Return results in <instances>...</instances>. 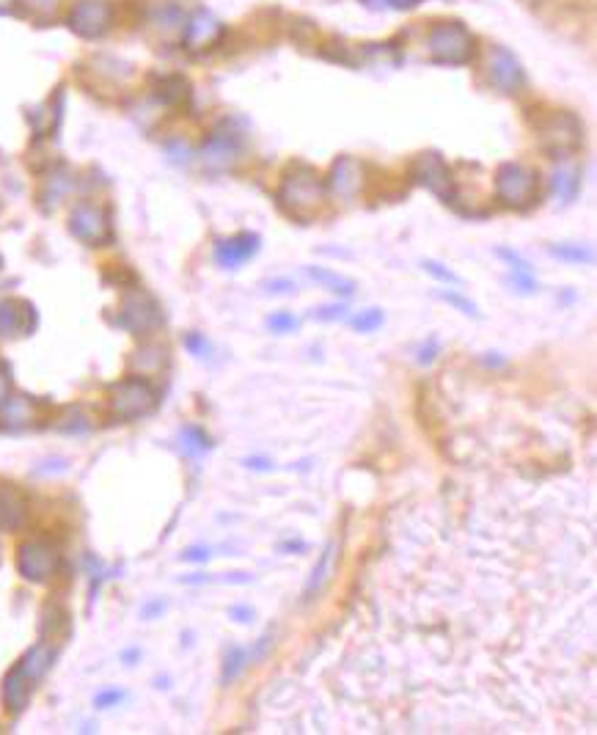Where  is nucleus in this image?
<instances>
[{
  "label": "nucleus",
  "instance_id": "nucleus-45",
  "mask_svg": "<svg viewBox=\"0 0 597 735\" xmlns=\"http://www.w3.org/2000/svg\"><path fill=\"white\" fill-rule=\"evenodd\" d=\"M243 463L254 471H273V460H267V457H245Z\"/></svg>",
  "mask_w": 597,
  "mask_h": 735
},
{
  "label": "nucleus",
  "instance_id": "nucleus-28",
  "mask_svg": "<svg viewBox=\"0 0 597 735\" xmlns=\"http://www.w3.org/2000/svg\"><path fill=\"white\" fill-rule=\"evenodd\" d=\"M333 543H328V546L322 548V554H320V562L314 565V570H311V579L306 581V590H303V595H306V601H311L314 598V592H320V587L325 584V579H328V570H331V559H333Z\"/></svg>",
  "mask_w": 597,
  "mask_h": 735
},
{
  "label": "nucleus",
  "instance_id": "nucleus-13",
  "mask_svg": "<svg viewBox=\"0 0 597 735\" xmlns=\"http://www.w3.org/2000/svg\"><path fill=\"white\" fill-rule=\"evenodd\" d=\"M366 168L364 163L353 155H342L333 160L331 174L325 179V188L331 190L339 201H355L358 193L364 190Z\"/></svg>",
  "mask_w": 597,
  "mask_h": 735
},
{
  "label": "nucleus",
  "instance_id": "nucleus-36",
  "mask_svg": "<svg viewBox=\"0 0 597 735\" xmlns=\"http://www.w3.org/2000/svg\"><path fill=\"white\" fill-rule=\"evenodd\" d=\"M509 287H515V292H520V295H534L540 290L534 273H509Z\"/></svg>",
  "mask_w": 597,
  "mask_h": 735
},
{
  "label": "nucleus",
  "instance_id": "nucleus-47",
  "mask_svg": "<svg viewBox=\"0 0 597 735\" xmlns=\"http://www.w3.org/2000/svg\"><path fill=\"white\" fill-rule=\"evenodd\" d=\"M281 551H306V543H281Z\"/></svg>",
  "mask_w": 597,
  "mask_h": 735
},
{
  "label": "nucleus",
  "instance_id": "nucleus-35",
  "mask_svg": "<svg viewBox=\"0 0 597 735\" xmlns=\"http://www.w3.org/2000/svg\"><path fill=\"white\" fill-rule=\"evenodd\" d=\"M496 257L504 259L512 273H534V268H531L529 259H523L518 251H512V248H498Z\"/></svg>",
  "mask_w": 597,
  "mask_h": 735
},
{
  "label": "nucleus",
  "instance_id": "nucleus-10",
  "mask_svg": "<svg viewBox=\"0 0 597 735\" xmlns=\"http://www.w3.org/2000/svg\"><path fill=\"white\" fill-rule=\"evenodd\" d=\"M69 232L78 237L80 243L100 248L113 237V226L108 212L102 210L94 201H80L69 212Z\"/></svg>",
  "mask_w": 597,
  "mask_h": 735
},
{
  "label": "nucleus",
  "instance_id": "nucleus-22",
  "mask_svg": "<svg viewBox=\"0 0 597 735\" xmlns=\"http://www.w3.org/2000/svg\"><path fill=\"white\" fill-rule=\"evenodd\" d=\"M168 364V350L163 345H157V342H146L141 345L138 350L133 353L130 358V367L135 372H141V375H157V372H163Z\"/></svg>",
  "mask_w": 597,
  "mask_h": 735
},
{
  "label": "nucleus",
  "instance_id": "nucleus-30",
  "mask_svg": "<svg viewBox=\"0 0 597 735\" xmlns=\"http://www.w3.org/2000/svg\"><path fill=\"white\" fill-rule=\"evenodd\" d=\"M265 328L270 331V334L284 336V334H292V331H298L300 320L292 312H273L265 320Z\"/></svg>",
  "mask_w": 597,
  "mask_h": 735
},
{
  "label": "nucleus",
  "instance_id": "nucleus-5",
  "mask_svg": "<svg viewBox=\"0 0 597 735\" xmlns=\"http://www.w3.org/2000/svg\"><path fill=\"white\" fill-rule=\"evenodd\" d=\"M245 152V135L237 130V124L223 119L212 127V133L204 138L199 149L201 166L210 171H229V168L243 157Z\"/></svg>",
  "mask_w": 597,
  "mask_h": 735
},
{
  "label": "nucleus",
  "instance_id": "nucleus-18",
  "mask_svg": "<svg viewBox=\"0 0 597 735\" xmlns=\"http://www.w3.org/2000/svg\"><path fill=\"white\" fill-rule=\"evenodd\" d=\"M28 518V499L17 485H0V532H17Z\"/></svg>",
  "mask_w": 597,
  "mask_h": 735
},
{
  "label": "nucleus",
  "instance_id": "nucleus-33",
  "mask_svg": "<svg viewBox=\"0 0 597 735\" xmlns=\"http://www.w3.org/2000/svg\"><path fill=\"white\" fill-rule=\"evenodd\" d=\"M438 298H441L443 303H449V306H454V309H460L463 314H468V317H479V306H476L471 298H465V295H460V292H454V290H441L438 292Z\"/></svg>",
  "mask_w": 597,
  "mask_h": 735
},
{
  "label": "nucleus",
  "instance_id": "nucleus-34",
  "mask_svg": "<svg viewBox=\"0 0 597 735\" xmlns=\"http://www.w3.org/2000/svg\"><path fill=\"white\" fill-rule=\"evenodd\" d=\"M344 314H347V306L344 303H325V306H317V309H311V320H317V323H336V320H342Z\"/></svg>",
  "mask_w": 597,
  "mask_h": 735
},
{
  "label": "nucleus",
  "instance_id": "nucleus-8",
  "mask_svg": "<svg viewBox=\"0 0 597 735\" xmlns=\"http://www.w3.org/2000/svg\"><path fill=\"white\" fill-rule=\"evenodd\" d=\"M61 570V554L45 540H28L17 548V573L31 584H50Z\"/></svg>",
  "mask_w": 597,
  "mask_h": 735
},
{
  "label": "nucleus",
  "instance_id": "nucleus-42",
  "mask_svg": "<svg viewBox=\"0 0 597 735\" xmlns=\"http://www.w3.org/2000/svg\"><path fill=\"white\" fill-rule=\"evenodd\" d=\"M292 290H295V281L292 279L267 281V292H273V295H284V292H292Z\"/></svg>",
  "mask_w": 597,
  "mask_h": 735
},
{
  "label": "nucleus",
  "instance_id": "nucleus-38",
  "mask_svg": "<svg viewBox=\"0 0 597 735\" xmlns=\"http://www.w3.org/2000/svg\"><path fill=\"white\" fill-rule=\"evenodd\" d=\"M17 3H23L28 12L39 14V17H53L61 0H17Z\"/></svg>",
  "mask_w": 597,
  "mask_h": 735
},
{
  "label": "nucleus",
  "instance_id": "nucleus-39",
  "mask_svg": "<svg viewBox=\"0 0 597 735\" xmlns=\"http://www.w3.org/2000/svg\"><path fill=\"white\" fill-rule=\"evenodd\" d=\"M122 700H124L122 689H105V691H100L97 697H94V705L105 711V708H113V705H119Z\"/></svg>",
  "mask_w": 597,
  "mask_h": 735
},
{
  "label": "nucleus",
  "instance_id": "nucleus-23",
  "mask_svg": "<svg viewBox=\"0 0 597 735\" xmlns=\"http://www.w3.org/2000/svg\"><path fill=\"white\" fill-rule=\"evenodd\" d=\"M581 168L578 166H559L553 171L551 177V190H553V199L562 201V204H570V201L578 196V190H581Z\"/></svg>",
  "mask_w": 597,
  "mask_h": 735
},
{
  "label": "nucleus",
  "instance_id": "nucleus-2",
  "mask_svg": "<svg viewBox=\"0 0 597 735\" xmlns=\"http://www.w3.org/2000/svg\"><path fill=\"white\" fill-rule=\"evenodd\" d=\"M537 135L542 149L553 160H567L584 146V124L570 111H551L537 119Z\"/></svg>",
  "mask_w": 597,
  "mask_h": 735
},
{
  "label": "nucleus",
  "instance_id": "nucleus-12",
  "mask_svg": "<svg viewBox=\"0 0 597 735\" xmlns=\"http://www.w3.org/2000/svg\"><path fill=\"white\" fill-rule=\"evenodd\" d=\"M113 20V9L108 0H78L69 12V28L72 34L83 36V39H100L108 34Z\"/></svg>",
  "mask_w": 597,
  "mask_h": 735
},
{
  "label": "nucleus",
  "instance_id": "nucleus-4",
  "mask_svg": "<svg viewBox=\"0 0 597 735\" xmlns=\"http://www.w3.org/2000/svg\"><path fill=\"white\" fill-rule=\"evenodd\" d=\"M540 196V174L523 163H501L496 171V199L509 210H529Z\"/></svg>",
  "mask_w": 597,
  "mask_h": 735
},
{
  "label": "nucleus",
  "instance_id": "nucleus-20",
  "mask_svg": "<svg viewBox=\"0 0 597 735\" xmlns=\"http://www.w3.org/2000/svg\"><path fill=\"white\" fill-rule=\"evenodd\" d=\"M39 405L28 394H9L0 405V424L6 430H25L36 422Z\"/></svg>",
  "mask_w": 597,
  "mask_h": 735
},
{
  "label": "nucleus",
  "instance_id": "nucleus-16",
  "mask_svg": "<svg viewBox=\"0 0 597 735\" xmlns=\"http://www.w3.org/2000/svg\"><path fill=\"white\" fill-rule=\"evenodd\" d=\"M39 680H34L25 667L17 661L9 672H6V678H3V686H0V694H3V705H6V711L12 713V716H20V713L28 708V702L34 697V689Z\"/></svg>",
  "mask_w": 597,
  "mask_h": 735
},
{
  "label": "nucleus",
  "instance_id": "nucleus-14",
  "mask_svg": "<svg viewBox=\"0 0 597 735\" xmlns=\"http://www.w3.org/2000/svg\"><path fill=\"white\" fill-rule=\"evenodd\" d=\"M259 245H262V237L254 232H240L229 237V240H221L215 245V262L221 265L223 270H240L248 262L259 254Z\"/></svg>",
  "mask_w": 597,
  "mask_h": 735
},
{
  "label": "nucleus",
  "instance_id": "nucleus-46",
  "mask_svg": "<svg viewBox=\"0 0 597 735\" xmlns=\"http://www.w3.org/2000/svg\"><path fill=\"white\" fill-rule=\"evenodd\" d=\"M163 609H166V603H149V606H146L144 617H152V614L163 612Z\"/></svg>",
  "mask_w": 597,
  "mask_h": 735
},
{
  "label": "nucleus",
  "instance_id": "nucleus-43",
  "mask_svg": "<svg viewBox=\"0 0 597 735\" xmlns=\"http://www.w3.org/2000/svg\"><path fill=\"white\" fill-rule=\"evenodd\" d=\"M229 617H232L234 623H251L254 620V609H248V606H232L229 609Z\"/></svg>",
  "mask_w": 597,
  "mask_h": 735
},
{
  "label": "nucleus",
  "instance_id": "nucleus-29",
  "mask_svg": "<svg viewBox=\"0 0 597 735\" xmlns=\"http://www.w3.org/2000/svg\"><path fill=\"white\" fill-rule=\"evenodd\" d=\"M72 188H75V182H72L67 174H61V171H58V174H53V177L45 179L42 201H47V204H58V201L64 199Z\"/></svg>",
  "mask_w": 597,
  "mask_h": 735
},
{
  "label": "nucleus",
  "instance_id": "nucleus-26",
  "mask_svg": "<svg viewBox=\"0 0 597 735\" xmlns=\"http://www.w3.org/2000/svg\"><path fill=\"white\" fill-rule=\"evenodd\" d=\"M188 80L179 78V75H166V78L157 80L155 97L163 105H179V102L188 100Z\"/></svg>",
  "mask_w": 597,
  "mask_h": 735
},
{
  "label": "nucleus",
  "instance_id": "nucleus-11",
  "mask_svg": "<svg viewBox=\"0 0 597 735\" xmlns=\"http://www.w3.org/2000/svg\"><path fill=\"white\" fill-rule=\"evenodd\" d=\"M487 80L501 94H520L526 86V69L520 58L504 45H490L487 50Z\"/></svg>",
  "mask_w": 597,
  "mask_h": 735
},
{
  "label": "nucleus",
  "instance_id": "nucleus-9",
  "mask_svg": "<svg viewBox=\"0 0 597 735\" xmlns=\"http://www.w3.org/2000/svg\"><path fill=\"white\" fill-rule=\"evenodd\" d=\"M410 174L419 182L421 188H427L430 193H435L438 199L446 201V204H457V182H454L452 168L446 166L438 152H421L413 166H410Z\"/></svg>",
  "mask_w": 597,
  "mask_h": 735
},
{
  "label": "nucleus",
  "instance_id": "nucleus-40",
  "mask_svg": "<svg viewBox=\"0 0 597 735\" xmlns=\"http://www.w3.org/2000/svg\"><path fill=\"white\" fill-rule=\"evenodd\" d=\"M438 356V339H430L427 345L419 347V353H416V361H419L421 367H430L432 361Z\"/></svg>",
  "mask_w": 597,
  "mask_h": 735
},
{
  "label": "nucleus",
  "instance_id": "nucleus-25",
  "mask_svg": "<svg viewBox=\"0 0 597 735\" xmlns=\"http://www.w3.org/2000/svg\"><path fill=\"white\" fill-rule=\"evenodd\" d=\"M548 254L559 262H567V265H592L595 262V251L581 243H553L548 245Z\"/></svg>",
  "mask_w": 597,
  "mask_h": 735
},
{
  "label": "nucleus",
  "instance_id": "nucleus-3",
  "mask_svg": "<svg viewBox=\"0 0 597 735\" xmlns=\"http://www.w3.org/2000/svg\"><path fill=\"white\" fill-rule=\"evenodd\" d=\"M157 389L144 378V375H135V378H124L111 386V405L113 419L119 422H135V419H144L157 408Z\"/></svg>",
  "mask_w": 597,
  "mask_h": 735
},
{
  "label": "nucleus",
  "instance_id": "nucleus-15",
  "mask_svg": "<svg viewBox=\"0 0 597 735\" xmlns=\"http://www.w3.org/2000/svg\"><path fill=\"white\" fill-rule=\"evenodd\" d=\"M36 309L20 298L0 301V339H17V336L34 334Z\"/></svg>",
  "mask_w": 597,
  "mask_h": 735
},
{
  "label": "nucleus",
  "instance_id": "nucleus-32",
  "mask_svg": "<svg viewBox=\"0 0 597 735\" xmlns=\"http://www.w3.org/2000/svg\"><path fill=\"white\" fill-rule=\"evenodd\" d=\"M421 268H424V273H430L435 281L446 284V287H460V284H463V279H460L454 270H449L446 265H441V262H435V259H424Z\"/></svg>",
  "mask_w": 597,
  "mask_h": 735
},
{
  "label": "nucleus",
  "instance_id": "nucleus-7",
  "mask_svg": "<svg viewBox=\"0 0 597 735\" xmlns=\"http://www.w3.org/2000/svg\"><path fill=\"white\" fill-rule=\"evenodd\" d=\"M119 325L135 336L155 334L163 325V309L155 301V295H149L141 287H130L119 306Z\"/></svg>",
  "mask_w": 597,
  "mask_h": 735
},
{
  "label": "nucleus",
  "instance_id": "nucleus-21",
  "mask_svg": "<svg viewBox=\"0 0 597 735\" xmlns=\"http://www.w3.org/2000/svg\"><path fill=\"white\" fill-rule=\"evenodd\" d=\"M306 276H309L314 284H320L322 290L333 292L339 298H353L358 292V281L350 279V276H342L331 268H306Z\"/></svg>",
  "mask_w": 597,
  "mask_h": 735
},
{
  "label": "nucleus",
  "instance_id": "nucleus-27",
  "mask_svg": "<svg viewBox=\"0 0 597 735\" xmlns=\"http://www.w3.org/2000/svg\"><path fill=\"white\" fill-rule=\"evenodd\" d=\"M179 449H182V455L188 457H199L204 452H210L212 449V438L201 427L196 424H188V427H182V433H179Z\"/></svg>",
  "mask_w": 597,
  "mask_h": 735
},
{
  "label": "nucleus",
  "instance_id": "nucleus-24",
  "mask_svg": "<svg viewBox=\"0 0 597 735\" xmlns=\"http://www.w3.org/2000/svg\"><path fill=\"white\" fill-rule=\"evenodd\" d=\"M248 664H251V653H248L245 647H240V645L226 647V653H223V669H221L223 686H229V683H234V680L240 678Z\"/></svg>",
  "mask_w": 597,
  "mask_h": 735
},
{
  "label": "nucleus",
  "instance_id": "nucleus-41",
  "mask_svg": "<svg viewBox=\"0 0 597 735\" xmlns=\"http://www.w3.org/2000/svg\"><path fill=\"white\" fill-rule=\"evenodd\" d=\"M210 557H212V554H210V548H207V546H193V548H188L185 554H182V559H185V562H210Z\"/></svg>",
  "mask_w": 597,
  "mask_h": 735
},
{
  "label": "nucleus",
  "instance_id": "nucleus-1",
  "mask_svg": "<svg viewBox=\"0 0 597 735\" xmlns=\"http://www.w3.org/2000/svg\"><path fill=\"white\" fill-rule=\"evenodd\" d=\"M325 179L320 177V171L309 163H292L281 177L278 185V207L287 212L289 218L295 221H309L314 212L320 210L322 201H325Z\"/></svg>",
  "mask_w": 597,
  "mask_h": 735
},
{
  "label": "nucleus",
  "instance_id": "nucleus-44",
  "mask_svg": "<svg viewBox=\"0 0 597 735\" xmlns=\"http://www.w3.org/2000/svg\"><path fill=\"white\" fill-rule=\"evenodd\" d=\"M9 394H12V375H9V369L0 364V405Z\"/></svg>",
  "mask_w": 597,
  "mask_h": 735
},
{
  "label": "nucleus",
  "instance_id": "nucleus-19",
  "mask_svg": "<svg viewBox=\"0 0 597 735\" xmlns=\"http://www.w3.org/2000/svg\"><path fill=\"white\" fill-rule=\"evenodd\" d=\"M149 25L166 42H174V39H182V34H185L188 12L182 6H177V3H157L155 9L149 12Z\"/></svg>",
  "mask_w": 597,
  "mask_h": 735
},
{
  "label": "nucleus",
  "instance_id": "nucleus-17",
  "mask_svg": "<svg viewBox=\"0 0 597 735\" xmlns=\"http://www.w3.org/2000/svg\"><path fill=\"white\" fill-rule=\"evenodd\" d=\"M221 36L223 25L207 9L188 14V25H185V34H182L185 47H190V50H210V47L221 42Z\"/></svg>",
  "mask_w": 597,
  "mask_h": 735
},
{
  "label": "nucleus",
  "instance_id": "nucleus-31",
  "mask_svg": "<svg viewBox=\"0 0 597 735\" xmlns=\"http://www.w3.org/2000/svg\"><path fill=\"white\" fill-rule=\"evenodd\" d=\"M350 323H353L358 334H372V331H377L380 325L386 323V314H383V309H364L361 314H355Z\"/></svg>",
  "mask_w": 597,
  "mask_h": 735
},
{
  "label": "nucleus",
  "instance_id": "nucleus-6",
  "mask_svg": "<svg viewBox=\"0 0 597 735\" xmlns=\"http://www.w3.org/2000/svg\"><path fill=\"white\" fill-rule=\"evenodd\" d=\"M427 50L435 61L441 64H468L474 58V36L463 23H438L432 25L427 36Z\"/></svg>",
  "mask_w": 597,
  "mask_h": 735
},
{
  "label": "nucleus",
  "instance_id": "nucleus-48",
  "mask_svg": "<svg viewBox=\"0 0 597 735\" xmlns=\"http://www.w3.org/2000/svg\"><path fill=\"white\" fill-rule=\"evenodd\" d=\"M14 3H17V0H0V14L9 12V9H12Z\"/></svg>",
  "mask_w": 597,
  "mask_h": 735
},
{
  "label": "nucleus",
  "instance_id": "nucleus-37",
  "mask_svg": "<svg viewBox=\"0 0 597 735\" xmlns=\"http://www.w3.org/2000/svg\"><path fill=\"white\" fill-rule=\"evenodd\" d=\"M185 347H188L190 353L196 358H207L210 356V342H207V336L204 334H196V331H190L185 334Z\"/></svg>",
  "mask_w": 597,
  "mask_h": 735
}]
</instances>
